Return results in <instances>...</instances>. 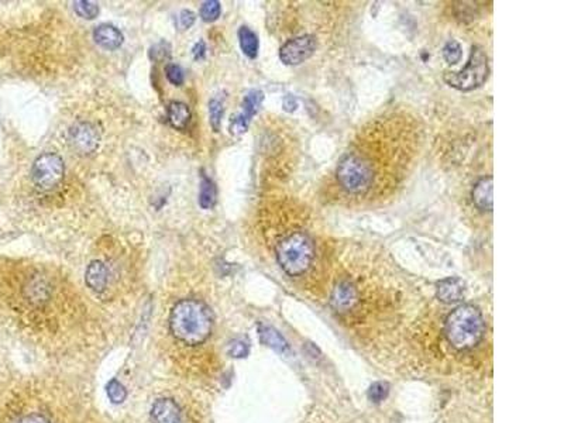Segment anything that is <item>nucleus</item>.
Segmentation results:
<instances>
[{"label":"nucleus","mask_w":564,"mask_h":423,"mask_svg":"<svg viewBox=\"0 0 564 423\" xmlns=\"http://www.w3.org/2000/svg\"><path fill=\"white\" fill-rule=\"evenodd\" d=\"M212 324L209 308L198 299L180 300L169 313L172 336L188 346H198L209 339Z\"/></svg>","instance_id":"obj_1"},{"label":"nucleus","mask_w":564,"mask_h":423,"mask_svg":"<svg viewBox=\"0 0 564 423\" xmlns=\"http://www.w3.org/2000/svg\"><path fill=\"white\" fill-rule=\"evenodd\" d=\"M485 333V322L472 305H460L444 320V336L457 350L466 351L477 347Z\"/></svg>","instance_id":"obj_2"},{"label":"nucleus","mask_w":564,"mask_h":423,"mask_svg":"<svg viewBox=\"0 0 564 423\" xmlns=\"http://www.w3.org/2000/svg\"><path fill=\"white\" fill-rule=\"evenodd\" d=\"M275 256L285 274L300 277L306 273L315 261V241L305 230L289 231L278 240Z\"/></svg>","instance_id":"obj_3"},{"label":"nucleus","mask_w":564,"mask_h":423,"mask_svg":"<svg viewBox=\"0 0 564 423\" xmlns=\"http://www.w3.org/2000/svg\"><path fill=\"white\" fill-rule=\"evenodd\" d=\"M336 179L342 191L351 196H366L377 187V176L368 161L357 151H348L336 167Z\"/></svg>","instance_id":"obj_4"},{"label":"nucleus","mask_w":564,"mask_h":423,"mask_svg":"<svg viewBox=\"0 0 564 423\" xmlns=\"http://www.w3.org/2000/svg\"><path fill=\"white\" fill-rule=\"evenodd\" d=\"M488 59L484 50L479 45L472 47L470 61L461 71H448L444 72L443 79L449 86L468 92L476 87H480L488 78Z\"/></svg>","instance_id":"obj_5"},{"label":"nucleus","mask_w":564,"mask_h":423,"mask_svg":"<svg viewBox=\"0 0 564 423\" xmlns=\"http://www.w3.org/2000/svg\"><path fill=\"white\" fill-rule=\"evenodd\" d=\"M64 172L65 167L63 158L54 153H45L34 161L32 168V178L39 189L51 191L61 183Z\"/></svg>","instance_id":"obj_6"},{"label":"nucleus","mask_w":564,"mask_h":423,"mask_svg":"<svg viewBox=\"0 0 564 423\" xmlns=\"http://www.w3.org/2000/svg\"><path fill=\"white\" fill-rule=\"evenodd\" d=\"M317 40L313 34H304L288 40L280 48V59L285 65H300L315 54Z\"/></svg>","instance_id":"obj_7"},{"label":"nucleus","mask_w":564,"mask_h":423,"mask_svg":"<svg viewBox=\"0 0 564 423\" xmlns=\"http://www.w3.org/2000/svg\"><path fill=\"white\" fill-rule=\"evenodd\" d=\"M70 144L74 151L81 156H89L96 151L101 136L98 129L89 122H76L68 134Z\"/></svg>","instance_id":"obj_8"},{"label":"nucleus","mask_w":564,"mask_h":423,"mask_svg":"<svg viewBox=\"0 0 564 423\" xmlns=\"http://www.w3.org/2000/svg\"><path fill=\"white\" fill-rule=\"evenodd\" d=\"M262 101H264V94L261 92V90H251V92H249L244 96L242 112L239 114H236L234 117H231L230 120L229 130L233 136H240L247 132L251 118L258 112Z\"/></svg>","instance_id":"obj_9"},{"label":"nucleus","mask_w":564,"mask_h":423,"mask_svg":"<svg viewBox=\"0 0 564 423\" xmlns=\"http://www.w3.org/2000/svg\"><path fill=\"white\" fill-rule=\"evenodd\" d=\"M360 302V291L353 281H339L331 293V307L339 313H348Z\"/></svg>","instance_id":"obj_10"},{"label":"nucleus","mask_w":564,"mask_h":423,"mask_svg":"<svg viewBox=\"0 0 564 423\" xmlns=\"http://www.w3.org/2000/svg\"><path fill=\"white\" fill-rule=\"evenodd\" d=\"M466 292V284L463 280L457 277H449L437 282L436 285V296L443 304H457L463 298Z\"/></svg>","instance_id":"obj_11"},{"label":"nucleus","mask_w":564,"mask_h":423,"mask_svg":"<svg viewBox=\"0 0 564 423\" xmlns=\"http://www.w3.org/2000/svg\"><path fill=\"white\" fill-rule=\"evenodd\" d=\"M94 40L105 50L113 51L123 44V34L112 24H101L94 30Z\"/></svg>","instance_id":"obj_12"},{"label":"nucleus","mask_w":564,"mask_h":423,"mask_svg":"<svg viewBox=\"0 0 564 423\" xmlns=\"http://www.w3.org/2000/svg\"><path fill=\"white\" fill-rule=\"evenodd\" d=\"M180 417V408L169 398L156 401L152 408V419L154 423H178Z\"/></svg>","instance_id":"obj_13"},{"label":"nucleus","mask_w":564,"mask_h":423,"mask_svg":"<svg viewBox=\"0 0 564 423\" xmlns=\"http://www.w3.org/2000/svg\"><path fill=\"white\" fill-rule=\"evenodd\" d=\"M492 176H484L472 188V202L483 212L492 210Z\"/></svg>","instance_id":"obj_14"},{"label":"nucleus","mask_w":564,"mask_h":423,"mask_svg":"<svg viewBox=\"0 0 564 423\" xmlns=\"http://www.w3.org/2000/svg\"><path fill=\"white\" fill-rule=\"evenodd\" d=\"M168 123L176 130H185L191 122V109L184 102H171L167 107Z\"/></svg>","instance_id":"obj_15"},{"label":"nucleus","mask_w":564,"mask_h":423,"mask_svg":"<svg viewBox=\"0 0 564 423\" xmlns=\"http://www.w3.org/2000/svg\"><path fill=\"white\" fill-rule=\"evenodd\" d=\"M86 285L95 292L105 291L107 285V269L102 261H92L86 268L85 274Z\"/></svg>","instance_id":"obj_16"},{"label":"nucleus","mask_w":564,"mask_h":423,"mask_svg":"<svg viewBox=\"0 0 564 423\" xmlns=\"http://www.w3.org/2000/svg\"><path fill=\"white\" fill-rule=\"evenodd\" d=\"M258 336L260 340L265 344L269 346L280 353H286L289 351V344L286 343V340L278 333V331L274 327L270 326H265V324H260L258 326Z\"/></svg>","instance_id":"obj_17"},{"label":"nucleus","mask_w":564,"mask_h":423,"mask_svg":"<svg viewBox=\"0 0 564 423\" xmlns=\"http://www.w3.org/2000/svg\"><path fill=\"white\" fill-rule=\"evenodd\" d=\"M239 43H240L242 51L249 58L253 59V58H255L258 55V48H260L258 37L251 28H249L246 25L240 27V30H239Z\"/></svg>","instance_id":"obj_18"},{"label":"nucleus","mask_w":564,"mask_h":423,"mask_svg":"<svg viewBox=\"0 0 564 423\" xmlns=\"http://www.w3.org/2000/svg\"><path fill=\"white\" fill-rule=\"evenodd\" d=\"M216 187L211 178H207L205 174L200 179V191H199V205L202 209H212L216 203Z\"/></svg>","instance_id":"obj_19"},{"label":"nucleus","mask_w":564,"mask_h":423,"mask_svg":"<svg viewBox=\"0 0 564 423\" xmlns=\"http://www.w3.org/2000/svg\"><path fill=\"white\" fill-rule=\"evenodd\" d=\"M74 10L78 16L87 20H92L99 14V6L94 2H89V0H78L74 3Z\"/></svg>","instance_id":"obj_20"},{"label":"nucleus","mask_w":564,"mask_h":423,"mask_svg":"<svg viewBox=\"0 0 564 423\" xmlns=\"http://www.w3.org/2000/svg\"><path fill=\"white\" fill-rule=\"evenodd\" d=\"M222 6L218 0H206L200 6V17L205 21H215L219 19Z\"/></svg>","instance_id":"obj_21"},{"label":"nucleus","mask_w":564,"mask_h":423,"mask_svg":"<svg viewBox=\"0 0 564 423\" xmlns=\"http://www.w3.org/2000/svg\"><path fill=\"white\" fill-rule=\"evenodd\" d=\"M461 45L456 40H450L446 43V45L443 47V58L446 59V63L450 65H455L460 63L461 59Z\"/></svg>","instance_id":"obj_22"},{"label":"nucleus","mask_w":564,"mask_h":423,"mask_svg":"<svg viewBox=\"0 0 564 423\" xmlns=\"http://www.w3.org/2000/svg\"><path fill=\"white\" fill-rule=\"evenodd\" d=\"M223 117V102L218 98H213L209 102V122L215 132H219Z\"/></svg>","instance_id":"obj_23"},{"label":"nucleus","mask_w":564,"mask_h":423,"mask_svg":"<svg viewBox=\"0 0 564 423\" xmlns=\"http://www.w3.org/2000/svg\"><path fill=\"white\" fill-rule=\"evenodd\" d=\"M390 394V385L387 382H375L368 389V398L374 404H379L384 400H387Z\"/></svg>","instance_id":"obj_24"},{"label":"nucleus","mask_w":564,"mask_h":423,"mask_svg":"<svg viewBox=\"0 0 564 423\" xmlns=\"http://www.w3.org/2000/svg\"><path fill=\"white\" fill-rule=\"evenodd\" d=\"M107 395L113 404H122L127 398L126 388L116 380L107 384Z\"/></svg>","instance_id":"obj_25"},{"label":"nucleus","mask_w":564,"mask_h":423,"mask_svg":"<svg viewBox=\"0 0 564 423\" xmlns=\"http://www.w3.org/2000/svg\"><path fill=\"white\" fill-rule=\"evenodd\" d=\"M165 75H167V79H168L172 85L181 86V85L184 83V71H182V68H181L180 65H176V64H168V65L165 67Z\"/></svg>","instance_id":"obj_26"},{"label":"nucleus","mask_w":564,"mask_h":423,"mask_svg":"<svg viewBox=\"0 0 564 423\" xmlns=\"http://www.w3.org/2000/svg\"><path fill=\"white\" fill-rule=\"evenodd\" d=\"M229 354L231 357H234V358L246 357L249 354V346H247V343H244L242 340H234L229 346Z\"/></svg>","instance_id":"obj_27"},{"label":"nucleus","mask_w":564,"mask_h":423,"mask_svg":"<svg viewBox=\"0 0 564 423\" xmlns=\"http://www.w3.org/2000/svg\"><path fill=\"white\" fill-rule=\"evenodd\" d=\"M169 51H171L169 45H168L167 43L161 41V43L156 44V45L152 48L150 56H152L153 59H156V61H161V59H165V58L169 56V54H171Z\"/></svg>","instance_id":"obj_28"},{"label":"nucleus","mask_w":564,"mask_h":423,"mask_svg":"<svg viewBox=\"0 0 564 423\" xmlns=\"http://www.w3.org/2000/svg\"><path fill=\"white\" fill-rule=\"evenodd\" d=\"M195 13L191 10H182L178 16V24H180L181 30H187L194 23H195Z\"/></svg>","instance_id":"obj_29"},{"label":"nucleus","mask_w":564,"mask_h":423,"mask_svg":"<svg viewBox=\"0 0 564 423\" xmlns=\"http://www.w3.org/2000/svg\"><path fill=\"white\" fill-rule=\"evenodd\" d=\"M17 423H51V422L39 413H32V415L23 416L21 419H19Z\"/></svg>","instance_id":"obj_30"},{"label":"nucleus","mask_w":564,"mask_h":423,"mask_svg":"<svg viewBox=\"0 0 564 423\" xmlns=\"http://www.w3.org/2000/svg\"><path fill=\"white\" fill-rule=\"evenodd\" d=\"M282 106H284V110H285V112L292 113V112H295L296 109H298V99H296V98L292 96V95H286V96L284 98Z\"/></svg>","instance_id":"obj_31"},{"label":"nucleus","mask_w":564,"mask_h":423,"mask_svg":"<svg viewBox=\"0 0 564 423\" xmlns=\"http://www.w3.org/2000/svg\"><path fill=\"white\" fill-rule=\"evenodd\" d=\"M192 52H194L195 59H202V58L205 56V52H206V45H205V43H203V41L196 43L195 47H194V50H192Z\"/></svg>","instance_id":"obj_32"}]
</instances>
